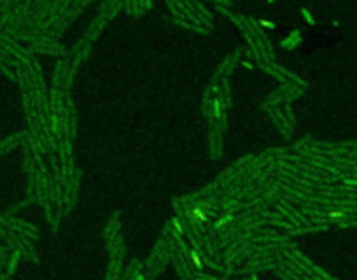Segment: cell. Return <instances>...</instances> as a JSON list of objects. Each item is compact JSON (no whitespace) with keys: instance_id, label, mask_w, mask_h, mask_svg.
Returning a JSON list of instances; mask_svg holds the SVG:
<instances>
[{"instance_id":"obj_1","label":"cell","mask_w":357,"mask_h":280,"mask_svg":"<svg viewBox=\"0 0 357 280\" xmlns=\"http://www.w3.org/2000/svg\"><path fill=\"white\" fill-rule=\"evenodd\" d=\"M191 215H193L198 222H205V221H207V214H205L200 207H194L193 210H191Z\"/></svg>"},{"instance_id":"obj_2","label":"cell","mask_w":357,"mask_h":280,"mask_svg":"<svg viewBox=\"0 0 357 280\" xmlns=\"http://www.w3.org/2000/svg\"><path fill=\"white\" fill-rule=\"evenodd\" d=\"M191 261H193V264L196 266V268H201L203 266V261H201V257L198 256V252H191Z\"/></svg>"},{"instance_id":"obj_3","label":"cell","mask_w":357,"mask_h":280,"mask_svg":"<svg viewBox=\"0 0 357 280\" xmlns=\"http://www.w3.org/2000/svg\"><path fill=\"white\" fill-rule=\"evenodd\" d=\"M343 215V212H338V210H334V212H329V217L331 219H340Z\"/></svg>"},{"instance_id":"obj_4","label":"cell","mask_w":357,"mask_h":280,"mask_svg":"<svg viewBox=\"0 0 357 280\" xmlns=\"http://www.w3.org/2000/svg\"><path fill=\"white\" fill-rule=\"evenodd\" d=\"M174 226H175V231H177V233H182V224H180L179 221H175Z\"/></svg>"},{"instance_id":"obj_5","label":"cell","mask_w":357,"mask_h":280,"mask_svg":"<svg viewBox=\"0 0 357 280\" xmlns=\"http://www.w3.org/2000/svg\"><path fill=\"white\" fill-rule=\"evenodd\" d=\"M226 222H228V219H222V221H219V222H217V228H224V226H226Z\"/></svg>"}]
</instances>
